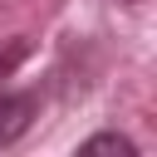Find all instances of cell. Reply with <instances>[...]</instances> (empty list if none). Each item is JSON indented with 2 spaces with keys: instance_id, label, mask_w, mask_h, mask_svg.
I'll list each match as a JSON object with an SVG mask.
<instances>
[{
  "instance_id": "cell-3",
  "label": "cell",
  "mask_w": 157,
  "mask_h": 157,
  "mask_svg": "<svg viewBox=\"0 0 157 157\" xmlns=\"http://www.w3.org/2000/svg\"><path fill=\"white\" fill-rule=\"evenodd\" d=\"M123 5H142V0H123Z\"/></svg>"
},
{
  "instance_id": "cell-2",
  "label": "cell",
  "mask_w": 157,
  "mask_h": 157,
  "mask_svg": "<svg viewBox=\"0 0 157 157\" xmlns=\"http://www.w3.org/2000/svg\"><path fill=\"white\" fill-rule=\"evenodd\" d=\"M78 152H123V157H132L137 152V142L132 137H123V132H93V137H83V147Z\"/></svg>"
},
{
  "instance_id": "cell-1",
  "label": "cell",
  "mask_w": 157,
  "mask_h": 157,
  "mask_svg": "<svg viewBox=\"0 0 157 157\" xmlns=\"http://www.w3.org/2000/svg\"><path fill=\"white\" fill-rule=\"evenodd\" d=\"M25 59V44H10V54H0V147L20 142L39 113V93L29 88H10V69Z\"/></svg>"
}]
</instances>
